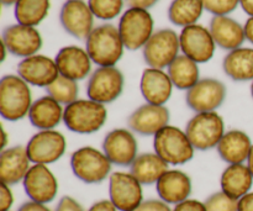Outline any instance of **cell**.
<instances>
[{"label":"cell","mask_w":253,"mask_h":211,"mask_svg":"<svg viewBox=\"0 0 253 211\" xmlns=\"http://www.w3.org/2000/svg\"><path fill=\"white\" fill-rule=\"evenodd\" d=\"M54 211H84V209L81 203L77 202L74 198L66 195L61 198Z\"/></svg>","instance_id":"f35d334b"},{"label":"cell","mask_w":253,"mask_h":211,"mask_svg":"<svg viewBox=\"0 0 253 211\" xmlns=\"http://www.w3.org/2000/svg\"><path fill=\"white\" fill-rule=\"evenodd\" d=\"M63 105L46 94L32 103L27 118L30 124L39 131L54 130L63 123Z\"/></svg>","instance_id":"484cf974"},{"label":"cell","mask_w":253,"mask_h":211,"mask_svg":"<svg viewBox=\"0 0 253 211\" xmlns=\"http://www.w3.org/2000/svg\"><path fill=\"white\" fill-rule=\"evenodd\" d=\"M204 205L207 211H239V200L229 197L222 190L209 195Z\"/></svg>","instance_id":"e575fe53"},{"label":"cell","mask_w":253,"mask_h":211,"mask_svg":"<svg viewBox=\"0 0 253 211\" xmlns=\"http://www.w3.org/2000/svg\"><path fill=\"white\" fill-rule=\"evenodd\" d=\"M226 86L215 78H203L185 94V103L197 113L216 111L226 99Z\"/></svg>","instance_id":"7c38bea8"},{"label":"cell","mask_w":253,"mask_h":211,"mask_svg":"<svg viewBox=\"0 0 253 211\" xmlns=\"http://www.w3.org/2000/svg\"><path fill=\"white\" fill-rule=\"evenodd\" d=\"M51 0H17L14 5V15L17 24L36 27L48 15Z\"/></svg>","instance_id":"1f68e13d"},{"label":"cell","mask_w":253,"mask_h":211,"mask_svg":"<svg viewBox=\"0 0 253 211\" xmlns=\"http://www.w3.org/2000/svg\"><path fill=\"white\" fill-rule=\"evenodd\" d=\"M1 42L10 54L22 59L39 53L43 44L42 35L36 27L22 24H14L5 27Z\"/></svg>","instance_id":"5bb4252c"},{"label":"cell","mask_w":253,"mask_h":211,"mask_svg":"<svg viewBox=\"0 0 253 211\" xmlns=\"http://www.w3.org/2000/svg\"><path fill=\"white\" fill-rule=\"evenodd\" d=\"M88 211H118L115 207H114L113 203L109 199L99 200V202L94 203Z\"/></svg>","instance_id":"7bdbcfd3"},{"label":"cell","mask_w":253,"mask_h":211,"mask_svg":"<svg viewBox=\"0 0 253 211\" xmlns=\"http://www.w3.org/2000/svg\"><path fill=\"white\" fill-rule=\"evenodd\" d=\"M135 211H173L169 204L161 199L143 200Z\"/></svg>","instance_id":"8d00e7d4"},{"label":"cell","mask_w":253,"mask_h":211,"mask_svg":"<svg viewBox=\"0 0 253 211\" xmlns=\"http://www.w3.org/2000/svg\"><path fill=\"white\" fill-rule=\"evenodd\" d=\"M156 190L160 199L167 204H180L192 194V179L183 170L168 169L156 184Z\"/></svg>","instance_id":"603a6c76"},{"label":"cell","mask_w":253,"mask_h":211,"mask_svg":"<svg viewBox=\"0 0 253 211\" xmlns=\"http://www.w3.org/2000/svg\"><path fill=\"white\" fill-rule=\"evenodd\" d=\"M1 1V4L4 5V6H10V5H15L17 2V0H0Z\"/></svg>","instance_id":"f907efd6"},{"label":"cell","mask_w":253,"mask_h":211,"mask_svg":"<svg viewBox=\"0 0 253 211\" xmlns=\"http://www.w3.org/2000/svg\"><path fill=\"white\" fill-rule=\"evenodd\" d=\"M253 185V175L247 165H229L220 178L221 190L234 199L240 200L249 194Z\"/></svg>","instance_id":"4316f807"},{"label":"cell","mask_w":253,"mask_h":211,"mask_svg":"<svg viewBox=\"0 0 253 211\" xmlns=\"http://www.w3.org/2000/svg\"><path fill=\"white\" fill-rule=\"evenodd\" d=\"M94 17L84 0H67L59 11L62 29L74 39L84 41L94 30Z\"/></svg>","instance_id":"9a60e30c"},{"label":"cell","mask_w":253,"mask_h":211,"mask_svg":"<svg viewBox=\"0 0 253 211\" xmlns=\"http://www.w3.org/2000/svg\"><path fill=\"white\" fill-rule=\"evenodd\" d=\"M17 211H52L47 207L46 204H41V203L32 202V200H29V202L24 203L21 207L17 209Z\"/></svg>","instance_id":"b9f144b4"},{"label":"cell","mask_w":253,"mask_h":211,"mask_svg":"<svg viewBox=\"0 0 253 211\" xmlns=\"http://www.w3.org/2000/svg\"><path fill=\"white\" fill-rule=\"evenodd\" d=\"M172 81L165 69L147 68L142 72L140 81L141 95L148 104L166 105L173 93Z\"/></svg>","instance_id":"44dd1931"},{"label":"cell","mask_w":253,"mask_h":211,"mask_svg":"<svg viewBox=\"0 0 253 211\" xmlns=\"http://www.w3.org/2000/svg\"><path fill=\"white\" fill-rule=\"evenodd\" d=\"M30 84L17 74H7L0 81V115L4 120L16 123L29 116L32 106Z\"/></svg>","instance_id":"7a4b0ae2"},{"label":"cell","mask_w":253,"mask_h":211,"mask_svg":"<svg viewBox=\"0 0 253 211\" xmlns=\"http://www.w3.org/2000/svg\"><path fill=\"white\" fill-rule=\"evenodd\" d=\"M245 29V36L250 43L253 44V17H249L247 21L244 25Z\"/></svg>","instance_id":"f6af8a7d"},{"label":"cell","mask_w":253,"mask_h":211,"mask_svg":"<svg viewBox=\"0 0 253 211\" xmlns=\"http://www.w3.org/2000/svg\"><path fill=\"white\" fill-rule=\"evenodd\" d=\"M6 52H9V51H7V48L5 47V44L1 42V62H4L5 58H6Z\"/></svg>","instance_id":"681fc988"},{"label":"cell","mask_w":253,"mask_h":211,"mask_svg":"<svg viewBox=\"0 0 253 211\" xmlns=\"http://www.w3.org/2000/svg\"><path fill=\"white\" fill-rule=\"evenodd\" d=\"M224 73L234 82L253 81V48L240 47L227 52L222 61Z\"/></svg>","instance_id":"f1b7e54d"},{"label":"cell","mask_w":253,"mask_h":211,"mask_svg":"<svg viewBox=\"0 0 253 211\" xmlns=\"http://www.w3.org/2000/svg\"><path fill=\"white\" fill-rule=\"evenodd\" d=\"M170 113L166 105L143 104L130 114L127 126L133 133L141 136H155L169 125Z\"/></svg>","instance_id":"ac0fdd59"},{"label":"cell","mask_w":253,"mask_h":211,"mask_svg":"<svg viewBox=\"0 0 253 211\" xmlns=\"http://www.w3.org/2000/svg\"><path fill=\"white\" fill-rule=\"evenodd\" d=\"M118 29L125 48L137 51L143 48L155 34V21L148 10L128 7L121 15Z\"/></svg>","instance_id":"52a82bcc"},{"label":"cell","mask_w":253,"mask_h":211,"mask_svg":"<svg viewBox=\"0 0 253 211\" xmlns=\"http://www.w3.org/2000/svg\"><path fill=\"white\" fill-rule=\"evenodd\" d=\"M239 211H253V192H250L239 200Z\"/></svg>","instance_id":"ee69618b"},{"label":"cell","mask_w":253,"mask_h":211,"mask_svg":"<svg viewBox=\"0 0 253 211\" xmlns=\"http://www.w3.org/2000/svg\"><path fill=\"white\" fill-rule=\"evenodd\" d=\"M125 78L116 67H98L90 74L86 83L88 99L103 105L118 100L124 91Z\"/></svg>","instance_id":"9c48e42d"},{"label":"cell","mask_w":253,"mask_h":211,"mask_svg":"<svg viewBox=\"0 0 253 211\" xmlns=\"http://www.w3.org/2000/svg\"><path fill=\"white\" fill-rule=\"evenodd\" d=\"M174 88L188 91L200 81L199 64L184 54H179L167 71Z\"/></svg>","instance_id":"f546056e"},{"label":"cell","mask_w":253,"mask_h":211,"mask_svg":"<svg viewBox=\"0 0 253 211\" xmlns=\"http://www.w3.org/2000/svg\"><path fill=\"white\" fill-rule=\"evenodd\" d=\"M173 211H207L204 202H199L195 199H188L180 204L174 205Z\"/></svg>","instance_id":"ab89813d"},{"label":"cell","mask_w":253,"mask_h":211,"mask_svg":"<svg viewBox=\"0 0 253 211\" xmlns=\"http://www.w3.org/2000/svg\"><path fill=\"white\" fill-rule=\"evenodd\" d=\"M179 35L172 29H161L142 48L143 59L150 68L165 69L179 56Z\"/></svg>","instance_id":"ba28073f"},{"label":"cell","mask_w":253,"mask_h":211,"mask_svg":"<svg viewBox=\"0 0 253 211\" xmlns=\"http://www.w3.org/2000/svg\"><path fill=\"white\" fill-rule=\"evenodd\" d=\"M22 185L30 200L41 204H48L58 194V182L48 166L32 165Z\"/></svg>","instance_id":"e0dca14e"},{"label":"cell","mask_w":253,"mask_h":211,"mask_svg":"<svg viewBox=\"0 0 253 211\" xmlns=\"http://www.w3.org/2000/svg\"><path fill=\"white\" fill-rule=\"evenodd\" d=\"M168 169H169V166L156 152L138 155L130 166V173L142 185L157 184L161 177Z\"/></svg>","instance_id":"83f0119b"},{"label":"cell","mask_w":253,"mask_h":211,"mask_svg":"<svg viewBox=\"0 0 253 211\" xmlns=\"http://www.w3.org/2000/svg\"><path fill=\"white\" fill-rule=\"evenodd\" d=\"M204 5L202 0H172L168 7V20L182 29L195 25L202 17Z\"/></svg>","instance_id":"4dcf8cb0"},{"label":"cell","mask_w":253,"mask_h":211,"mask_svg":"<svg viewBox=\"0 0 253 211\" xmlns=\"http://www.w3.org/2000/svg\"><path fill=\"white\" fill-rule=\"evenodd\" d=\"M85 49L98 67H115L123 58L125 44L115 25L103 24L90 32L85 40Z\"/></svg>","instance_id":"6da1fadb"},{"label":"cell","mask_w":253,"mask_h":211,"mask_svg":"<svg viewBox=\"0 0 253 211\" xmlns=\"http://www.w3.org/2000/svg\"><path fill=\"white\" fill-rule=\"evenodd\" d=\"M31 168V161L27 155L26 147L14 146L7 147L0 153V179L1 183L16 185L25 179Z\"/></svg>","instance_id":"7402d4cb"},{"label":"cell","mask_w":253,"mask_h":211,"mask_svg":"<svg viewBox=\"0 0 253 211\" xmlns=\"http://www.w3.org/2000/svg\"><path fill=\"white\" fill-rule=\"evenodd\" d=\"M180 51L198 64L207 63L214 57L215 43L209 29L200 24L190 25L182 29L179 34Z\"/></svg>","instance_id":"4fadbf2b"},{"label":"cell","mask_w":253,"mask_h":211,"mask_svg":"<svg viewBox=\"0 0 253 211\" xmlns=\"http://www.w3.org/2000/svg\"><path fill=\"white\" fill-rule=\"evenodd\" d=\"M25 147L32 165L48 166L63 157L67 141L59 131L42 130L35 133Z\"/></svg>","instance_id":"30bf717a"},{"label":"cell","mask_w":253,"mask_h":211,"mask_svg":"<svg viewBox=\"0 0 253 211\" xmlns=\"http://www.w3.org/2000/svg\"><path fill=\"white\" fill-rule=\"evenodd\" d=\"M47 95L52 96L54 100L58 101L61 105L67 106L69 104L78 100L79 85L78 82L69 79L59 74L53 83L46 88Z\"/></svg>","instance_id":"d6a6232c"},{"label":"cell","mask_w":253,"mask_h":211,"mask_svg":"<svg viewBox=\"0 0 253 211\" xmlns=\"http://www.w3.org/2000/svg\"><path fill=\"white\" fill-rule=\"evenodd\" d=\"M252 146L249 133L239 128H232L222 136L216 151L220 158L227 165H241L249 160Z\"/></svg>","instance_id":"cb8c5ba5"},{"label":"cell","mask_w":253,"mask_h":211,"mask_svg":"<svg viewBox=\"0 0 253 211\" xmlns=\"http://www.w3.org/2000/svg\"><path fill=\"white\" fill-rule=\"evenodd\" d=\"M54 61L59 74L73 81H83L93 73L91 72L93 61L89 57L86 49L79 46L72 44V46L62 47L57 52Z\"/></svg>","instance_id":"ffe728a7"},{"label":"cell","mask_w":253,"mask_h":211,"mask_svg":"<svg viewBox=\"0 0 253 211\" xmlns=\"http://www.w3.org/2000/svg\"><path fill=\"white\" fill-rule=\"evenodd\" d=\"M109 200L118 211H135L143 202L142 184L130 172H115L109 177Z\"/></svg>","instance_id":"8fae6325"},{"label":"cell","mask_w":253,"mask_h":211,"mask_svg":"<svg viewBox=\"0 0 253 211\" xmlns=\"http://www.w3.org/2000/svg\"><path fill=\"white\" fill-rule=\"evenodd\" d=\"M6 145H7V133L6 131H5V128L2 127L1 128V151L5 150V148H7Z\"/></svg>","instance_id":"7dc6e473"},{"label":"cell","mask_w":253,"mask_h":211,"mask_svg":"<svg viewBox=\"0 0 253 211\" xmlns=\"http://www.w3.org/2000/svg\"><path fill=\"white\" fill-rule=\"evenodd\" d=\"M103 152L113 165L130 167L138 156V143L130 128H114L103 141Z\"/></svg>","instance_id":"2e32d148"},{"label":"cell","mask_w":253,"mask_h":211,"mask_svg":"<svg viewBox=\"0 0 253 211\" xmlns=\"http://www.w3.org/2000/svg\"><path fill=\"white\" fill-rule=\"evenodd\" d=\"M125 0H88L94 16L103 21L116 19L123 11Z\"/></svg>","instance_id":"836d02e7"},{"label":"cell","mask_w":253,"mask_h":211,"mask_svg":"<svg viewBox=\"0 0 253 211\" xmlns=\"http://www.w3.org/2000/svg\"><path fill=\"white\" fill-rule=\"evenodd\" d=\"M251 96H252V99H253V81H252V83H251Z\"/></svg>","instance_id":"816d5d0a"},{"label":"cell","mask_w":253,"mask_h":211,"mask_svg":"<svg viewBox=\"0 0 253 211\" xmlns=\"http://www.w3.org/2000/svg\"><path fill=\"white\" fill-rule=\"evenodd\" d=\"M14 204V194L11 187L5 183L0 184V211H10Z\"/></svg>","instance_id":"74e56055"},{"label":"cell","mask_w":253,"mask_h":211,"mask_svg":"<svg viewBox=\"0 0 253 211\" xmlns=\"http://www.w3.org/2000/svg\"><path fill=\"white\" fill-rule=\"evenodd\" d=\"M205 11L212 16H229L240 5V0H202Z\"/></svg>","instance_id":"d590c367"},{"label":"cell","mask_w":253,"mask_h":211,"mask_svg":"<svg viewBox=\"0 0 253 211\" xmlns=\"http://www.w3.org/2000/svg\"><path fill=\"white\" fill-rule=\"evenodd\" d=\"M209 30L216 46L225 51L240 48L246 41L244 26L230 16H212Z\"/></svg>","instance_id":"d4e9b609"},{"label":"cell","mask_w":253,"mask_h":211,"mask_svg":"<svg viewBox=\"0 0 253 211\" xmlns=\"http://www.w3.org/2000/svg\"><path fill=\"white\" fill-rule=\"evenodd\" d=\"M108 110L105 105L91 99H78L64 106L63 124L72 132L90 135L98 132L106 123Z\"/></svg>","instance_id":"3957f363"},{"label":"cell","mask_w":253,"mask_h":211,"mask_svg":"<svg viewBox=\"0 0 253 211\" xmlns=\"http://www.w3.org/2000/svg\"><path fill=\"white\" fill-rule=\"evenodd\" d=\"M153 150L168 166L187 165L195 152L185 130L173 125H167L153 136Z\"/></svg>","instance_id":"277c9868"},{"label":"cell","mask_w":253,"mask_h":211,"mask_svg":"<svg viewBox=\"0 0 253 211\" xmlns=\"http://www.w3.org/2000/svg\"><path fill=\"white\" fill-rule=\"evenodd\" d=\"M113 163L103 151L91 146H84L71 156L73 174L85 184H99L110 177Z\"/></svg>","instance_id":"5b68a950"},{"label":"cell","mask_w":253,"mask_h":211,"mask_svg":"<svg viewBox=\"0 0 253 211\" xmlns=\"http://www.w3.org/2000/svg\"><path fill=\"white\" fill-rule=\"evenodd\" d=\"M225 123L216 111L197 113L185 126V133L195 151H210L216 148L225 135Z\"/></svg>","instance_id":"8992f818"},{"label":"cell","mask_w":253,"mask_h":211,"mask_svg":"<svg viewBox=\"0 0 253 211\" xmlns=\"http://www.w3.org/2000/svg\"><path fill=\"white\" fill-rule=\"evenodd\" d=\"M240 6L250 17H253V0H240Z\"/></svg>","instance_id":"bcb514c9"},{"label":"cell","mask_w":253,"mask_h":211,"mask_svg":"<svg viewBox=\"0 0 253 211\" xmlns=\"http://www.w3.org/2000/svg\"><path fill=\"white\" fill-rule=\"evenodd\" d=\"M247 167L250 168V170H251V173L253 175V146H252L251 153H250V156H249V160H247Z\"/></svg>","instance_id":"c3c4849f"},{"label":"cell","mask_w":253,"mask_h":211,"mask_svg":"<svg viewBox=\"0 0 253 211\" xmlns=\"http://www.w3.org/2000/svg\"><path fill=\"white\" fill-rule=\"evenodd\" d=\"M160 0H125L128 7H136V9L150 10L151 7L155 6Z\"/></svg>","instance_id":"60d3db41"},{"label":"cell","mask_w":253,"mask_h":211,"mask_svg":"<svg viewBox=\"0 0 253 211\" xmlns=\"http://www.w3.org/2000/svg\"><path fill=\"white\" fill-rule=\"evenodd\" d=\"M17 76L32 86L44 88L53 83L59 76L56 61L44 54H34L21 59L16 67Z\"/></svg>","instance_id":"d6986e66"}]
</instances>
